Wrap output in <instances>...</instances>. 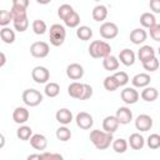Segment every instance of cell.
I'll list each match as a JSON object with an SVG mask.
<instances>
[{"label":"cell","instance_id":"24","mask_svg":"<svg viewBox=\"0 0 160 160\" xmlns=\"http://www.w3.org/2000/svg\"><path fill=\"white\" fill-rule=\"evenodd\" d=\"M140 96H141V99H142L144 101H146V102H152V101H155V100L158 99L159 91H158L155 88L146 86V88H144V90L141 91Z\"/></svg>","mask_w":160,"mask_h":160},{"label":"cell","instance_id":"16","mask_svg":"<svg viewBox=\"0 0 160 160\" xmlns=\"http://www.w3.org/2000/svg\"><path fill=\"white\" fill-rule=\"evenodd\" d=\"M119 125L120 124H119L118 119L115 118V115H109V116L104 118V120H102V130L109 134H114L118 130Z\"/></svg>","mask_w":160,"mask_h":160},{"label":"cell","instance_id":"50","mask_svg":"<svg viewBox=\"0 0 160 160\" xmlns=\"http://www.w3.org/2000/svg\"><path fill=\"white\" fill-rule=\"evenodd\" d=\"M80 160H84V159H80Z\"/></svg>","mask_w":160,"mask_h":160},{"label":"cell","instance_id":"18","mask_svg":"<svg viewBox=\"0 0 160 160\" xmlns=\"http://www.w3.org/2000/svg\"><path fill=\"white\" fill-rule=\"evenodd\" d=\"M146 39H148V32L142 28H136L130 32V41L135 45H140L145 42Z\"/></svg>","mask_w":160,"mask_h":160},{"label":"cell","instance_id":"39","mask_svg":"<svg viewBox=\"0 0 160 160\" xmlns=\"http://www.w3.org/2000/svg\"><path fill=\"white\" fill-rule=\"evenodd\" d=\"M146 144L152 150L159 149L160 148V135L159 134H150L148 140H146Z\"/></svg>","mask_w":160,"mask_h":160},{"label":"cell","instance_id":"17","mask_svg":"<svg viewBox=\"0 0 160 160\" xmlns=\"http://www.w3.org/2000/svg\"><path fill=\"white\" fill-rule=\"evenodd\" d=\"M138 58L141 61V64H144V62L154 59L155 58V50H154V48L150 46V45H142L139 49V51H138Z\"/></svg>","mask_w":160,"mask_h":160},{"label":"cell","instance_id":"2","mask_svg":"<svg viewBox=\"0 0 160 160\" xmlns=\"http://www.w3.org/2000/svg\"><path fill=\"white\" fill-rule=\"evenodd\" d=\"M89 139H90L91 144L96 149H99V150L108 149L112 144V141H114L112 134H109V132H105L104 130H98V129L96 130H92L90 132Z\"/></svg>","mask_w":160,"mask_h":160},{"label":"cell","instance_id":"3","mask_svg":"<svg viewBox=\"0 0 160 160\" xmlns=\"http://www.w3.org/2000/svg\"><path fill=\"white\" fill-rule=\"evenodd\" d=\"M89 54L94 59H105L111 55V46L102 40H94L89 45Z\"/></svg>","mask_w":160,"mask_h":160},{"label":"cell","instance_id":"43","mask_svg":"<svg viewBox=\"0 0 160 160\" xmlns=\"http://www.w3.org/2000/svg\"><path fill=\"white\" fill-rule=\"evenodd\" d=\"M42 160H64L62 155L61 154H58V152H42Z\"/></svg>","mask_w":160,"mask_h":160},{"label":"cell","instance_id":"13","mask_svg":"<svg viewBox=\"0 0 160 160\" xmlns=\"http://www.w3.org/2000/svg\"><path fill=\"white\" fill-rule=\"evenodd\" d=\"M66 75L71 80H80L84 76V68L78 62L69 64L66 66Z\"/></svg>","mask_w":160,"mask_h":160},{"label":"cell","instance_id":"36","mask_svg":"<svg viewBox=\"0 0 160 160\" xmlns=\"http://www.w3.org/2000/svg\"><path fill=\"white\" fill-rule=\"evenodd\" d=\"M55 135H56L58 140H60V141H62V142L69 141V140L71 139V131H70V129H68V128L64 126V125L60 126V128L56 130Z\"/></svg>","mask_w":160,"mask_h":160},{"label":"cell","instance_id":"47","mask_svg":"<svg viewBox=\"0 0 160 160\" xmlns=\"http://www.w3.org/2000/svg\"><path fill=\"white\" fill-rule=\"evenodd\" d=\"M0 56H1V62H0V66H4L5 65V61H6V58H5V54L1 51L0 52Z\"/></svg>","mask_w":160,"mask_h":160},{"label":"cell","instance_id":"6","mask_svg":"<svg viewBox=\"0 0 160 160\" xmlns=\"http://www.w3.org/2000/svg\"><path fill=\"white\" fill-rule=\"evenodd\" d=\"M49 51H50L49 44L45 42V41H35L30 46V54L34 58H38V59L46 58L49 55Z\"/></svg>","mask_w":160,"mask_h":160},{"label":"cell","instance_id":"46","mask_svg":"<svg viewBox=\"0 0 160 160\" xmlns=\"http://www.w3.org/2000/svg\"><path fill=\"white\" fill-rule=\"evenodd\" d=\"M26 160H42V155L41 154H31L26 158Z\"/></svg>","mask_w":160,"mask_h":160},{"label":"cell","instance_id":"30","mask_svg":"<svg viewBox=\"0 0 160 160\" xmlns=\"http://www.w3.org/2000/svg\"><path fill=\"white\" fill-rule=\"evenodd\" d=\"M0 38L5 44H12L15 41V32L10 28H2L0 30Z\"/></svg>","mask_w":160,"mask_h":160},{"label":"cell","instance_id":"35","mask_svg":"<svg viewBox=\"0 0 160 160\" xmlns=\"http://www.w3.org/2000/svg\"><path fill=\"white\" fill-rule=\"evenodd\" d=\"M31 28H32V31H34L36 35H42V34H45L46 30H48L46 22H45L44 20H40V19L34 20Z\"/></svg>","mask_w":160,"mask_h":160},{"label":"cell","instance_id":"14","mask_svg":"<svg viewBox=\"0 0 160 160\" xmlns=\"http://www.w3.org/2000/svg\"><path fill=\"white\" fill-rule=\"evenodd\" d=\"M115 118L118 119L119 124L126 125L132 120V111L128 106H120L115 112Z\"/></svg>","mask_w":160,"mask_h":160},{"label":"cell","instance_id":"7","mask_svg":"<svg viewBox=\"0 0 160 160\" xmlns=\"http://www.w3.org/2000/svg\"><path fill=\"white\" fill-rule=\"evenodd\" d=\"M99 32L100 35L106 39V40H110V39H114L118 36L119 34V28L115 22H111V21H106L104 24H101L100 29H99Z\"/></svg>","mask_w":160,"mask_h":160},{"label":"cell","instance_id":"37","mask_svg":"<svg viewBox=\"0 0 160 160\" xmlns=\"http://www.w3.org/2000/svg\"><path fill=\"white\" fill-rule=\"evenodd\" d=\"M119 82L116 81V79L114 78V75H110V76H106L104 79V88L108 90V91H115L118 88H119Z\"/></svg>","mask_w":160,"mask_h":160},{"label":"cell","instance_id":"8","mask_svg":"<svg viewBox=\"0 0 160 160\" xmlns=\"http://www.w3.org/2000/svg\"><path fill=\"white\" fill-rule=\"evenodd\" d=\"M31 78L38 84H48L50 79V71L45 66H35L31 71Z\"/></svg>","mask_w":160,"mask_h":160},{"label":"cell","instance_id":"32","mask_svg":"<svg viewBox=\"0 0 160 160\" xmlns=\"http://www.w3.org/2000/svg\"><path fill=\"white\" fill-rule=\"evenodd\" d=\"M44 92L46 96L49 98H55L59 95L60 92V85L58 82H48L45 85V89H44Z\"/></svg>","mask_w":160,"mask_h":160},{"label":"cell","instance_id":"25","mask_svg":"<svg viewBox=\"0 0 160 160\" xmlns=\"http://www.w3.org/2000/svg\"><path fill=\"white\" fill-rule=\"evenodd\" d=\"M91 16L95 21H104L108 16V8L102 4L96 5L91 11Z\"/></svg>","mask_w":160,"mask_h":160},{"label":"cell","instance_id":"10","mask_svg":"<svg viewBox=\"0 0 160 160\" xmlns=\"http://www.w3.org/2000/svg\"><path fill=\"white\" fill-rule=\"evenodd\" d=\"M121 100L128 104V105H132L135 102H138L139 98H140V94L138 92V90H135V88H125L121 90Z\"/></svg>","mask_w":160,"mask_h":160},{"label":"cell","instance_id":"19","mask_svg":"<svg viewBox=\"0 0 160 160\" xmlns=\"http://www.w3.org/2000/svg\"><path fill=\"white\" fill-rule=\"evenodd\" d=\"M151 81V78L146 72H139L131 79V84L134 88H146Z\"/></svg>","mask_w":160,"mask_h":160},{"label":"cell","instance_id":"42","mask_svg":"<svg viewBox=\"0 0 160 160\" xmlns=\"http://www.w3.org/2000/svg\"><path fill=\"white\" fill-rule=\"evenodd\" d=\"M114 78L116 79V81L119 82L120 86H125L129 82V75L125 71H116L114 74Z\"/></svg>","mask_w":160,"mask_h":160},{"label":"cell","instance_id":"41","mask_svg":"<svg viewBox=\"0 0 160 160\" xmlns=\"http://www.w3.org/2000/svg\"><path fill=\"white\" fill-rule=\"evenodd\" d=\"M159 66H160V62H159V60L156 58H154V59H151V60H149V61H146V62L142 64V68L146 71H149V72L156 71L159 69Z\"/></svg>","mask_w":160,"mask_h":160},{"label":"cell","instance_id":"28","mask_svg":"<svg viewBox=\"0 0 160 160\" xmlns=\"http://www.w3.org/2000/svg\"><path fill=\"white\" fill-rule=\"evenodd\" d=\"M12 24H14V29L19 32H24L28 26H29V19H28V15L26 16H20V18H14L12 20Z\"/></svg>","mask_w":160,"mask_h":160},{"label":"cell","instance_id":"33","mask_svg":"<svg viewBox=\"0 0 160 160\" xmlns=\"http://www.w3.org/2000/svg\"><path fill=\"white\" fill-rule=\"evenodd\" d=\"M16 136L22 140V141H26L29 139H31L32 136V130L30 126H26V125H21L18 130H16Z\"/></svg>","mask_w":160,"mask_h":160},{"label":"cell","instance_id":"44","mask_svg":"<svg viewBox=\"0 0 160 160\" xmlns=\"http://www.w3.org/2000/svg\"><path fill=\"white\" fill-rule=\"evenodd\" d=\"M149 30H150V36H151V39L155 40V41H160V24L154 25V26L150 28Z\"/></svg>","mask_w":160,"mask_h":160},{"label":"cell","instance_id":"29","mask_svg":"<svg viewBox=\"0 0 160 160\" xmlns=\"http://www.w3.org/2000/svg\"><path fill=\"white\" fill-rule=\"evenodd\" d=\"M76 36L82 40V41H86V40H90L92 38V30L90 26H86V25H82V26H79L76 29Z\"/></svg>","mask_w":160,"mask_h":160},{"label":"cell","instance_id":"31","mask_svg":"<svg viewBox=\"0 0 160 160\" xmlns=\"http://www.w3.org/2000/svg\"><path fill=\"white\" fill-rule=\"evenodd\" d=\"M111 145H112V149H114L115 152H118V154H124V152L128 150L129 142H128L125 139L119 138V139H115Z\"/></svg>","mask_w":160,"mask_h":160},{"label":"cell","instance_id":"15","mask_svg":"<svg viewBox=\"0 0 160 160\" xmlns=\"http://www.w3.org/2000/svg\"><path fill=\"white\" fill-rule=\"evenodd\" d=\"M29 116H30V112L24 106H18L12 111V120L16 124H25L29 120Z\"/></svg>","mask_w":160,"mask_h":160},{"label":"cell","instance_id":"40","mask_svg":"<svg viewBox=\"0 0 160 160\" xmlns=\"http://www.w3.org/2000/svg\"><path fill=\"white\" fill-rule=\"evenodd\" d=\"M64 22H65V25L68 28H78L79 24H80V16H79V14L76 11H74Z\"/></svg>","mask_w":160,"mask_h":160},{"label":"cell","instance_id":"26","mask_svg":"<svg viewBox=\"0 0 160 160\" xmlns=\"http://www.w3.org/2000/svg\"><path fill=\"white\" fill-rule=\"evenodd\" d=\"M119 59L114 55H109L105 59H102V66L108 71H115L119 69Z\"/></svg>","mask_w":160,"mask_h":160},{"label":"cell","instance_id":"4","mask_svg":"<svg viewBox=\"0 0 160 160\" xmlns=\"http://www.w3.org/2000/svg\"><path fill=\"white\" fill-rule=\"evenodd\" d=\"M66 38V30L62 25L60 24H52L49 30V39L50 44L54 46H60L64 44Z\"/></svg>","mask_w":160,"mask_h":160},{"label":"cell","instance_id":"12","mask_svg":"<svg viewBox=\"0 0 160 160\" xmlns=\"http://www.w3.org/2000/svg\"><path fill=\"white\" fill-rule=\"evenodd\" d=\"M135 128L139 131H148L152 128V119L148 114H140L135 119Z\"/></svg>","mask_w":160,"mask_h":160},{"label":"cell","instance_id":"49","mask_svg":"<svg viewBox=\"0 0 160 160\" xmlns=\"http://www.w3.org/2000/svg\"><path fill=\"white\" fill-rule=\"evenodd\" d=\"M158 54L160 55V46H159V49H158Z\"/></svg>","mask_w":160,"mask_h":160},{"label":"cell","instance_id":"23","mask_svg":"<svg viewBox=\"0 0 160 160\" xmlns=\"http://www.w3.org/2000/svg\"><path fill=\"white\" fill-rule=\"evenodd\" d=\"M129 145L132 150H141L145 145V139L142 135H140L139 132H134L129 136Z\"/></svg>","mask_w":160,"mask_h":160},{"label":"cell","instance_id":"11","mask_svg":"<svg viewBox=\"0 0 160 160\" xmlns=\"http://www.w3.org/2000/svg\"><path fill=\"white\" fill-rule=\"evenodd\" d=\"M29 6L28 0H14L11 5V14L14 18H20V16H26V9Z\"/></svg>","mask_w":160,"mask_h":160},{"label":"cell","instance_id":"27","mask_svg":"<svg viewBox=\"0 0 160 160\" xmlns=\"http://www.w3.org/2000/svg\"><path fill=\"white\" fill-rule=\"evenodd\" d=\"M140 24L142 28L150 29L154 25H156V19H155L154 14H151V12H142L140 15Z\"/></svg>","mask_w":160,"mask_h":160},{"label":"cell","instance_id":"48","mask_svg":"<svg viewBox=\"0 0 160 160\" xmlns=\"http://www.w3.org/2000/svg\"><path fill=\"white\" fill-rule=\"evenodd\" d=\"M1 144H0V148H4V144H5V138H4V135L1 134Z\"/></svg>","mask_w":160,"mask_h":160},{"label":"cell","instance_id":"38","mask_svg":"<svg viewBox=\"0 0 160 160\" xmlns=\"http://www.w3.org/2000/svg\"><path fill=\"white\" fill-rule=\"evenodd\" d=\"M12 20H14V16H12L11 11H9V10H0V25L2 28H6L10 24V21H12Z\"/></svg>","mask_w":160,"mask_h":160},{"label":"cell","instance_id":"21","mask_svg":"<svg viewBox=\"0 0 160 160\" xmlns=\"http://www.w3.org/2000/svg\"><path fill=\"white\" fill-rule=\"evenodd\" d=\"M119 60L125 66H131L135 62V52L130 49H122L119 52Z\"/></svg>","mask_w":160,"mask_h":160},{"label":"cell","instance_id":"34","mask_svg":"<svg viewBox=\"0 0 160 160\" xmlns=\"http://www.w3.org/2000/svg\"><path fill=\"white\" fill-rule=\"evenodd\" d=\"M74 11H75V10L72 9L71 5H69V4H62V5H60L59 9H58V15H59V18H60L61 20L65 21Z\"/></svg>","mask_w":160,"mask_h":160},{"label":"cell","instance_id":"45","mask_svg":"<svg viewBox=\"0 0 160 160\" xmlns=\"http://www.w3.org/2000/svg\"><path fill=\"white\" fill-rule=\"evenodd\" d=\"M149 8L151 9L152 12H155V14H160V0H150V2H149Z\"/></svg>","mask_w":160,"mask_h":160},{"label":"cell","instance_id":"22","mask_svg":"<svg viewBox=\"0 0 160 160\" xmlns=\"http://www.w3.org/2000/svg\"><path fill=\"white\" fill-rule=\"evenodd\" d=\"M30 145L35 150H45L48 146V139L42 134H34L30 139Z\"/></svg>","mask_w":160,"mask_h":160},{"label":"cell","instance_id":"20","mask_svg":"<svg viewBox=\"0 0 160 160\" xmlns=\"http://www.w3.org/2000/svg\"><path fill=\"white\" fill-rule=\"evenodd\" d=\"M55 119L58 122H60L61 125H68L72 121V112L66 109V108H62V109H59L55 114Z\"/></svg>","mask_w":160,"mask_h":160},{"label":"cell","instance_id":"9","mask_svg":"<svg viewBox=\"0 0 160 160\" xmlns=\"http://www.w3.org/2000/svg\"><path fill=\"white\" fill-rule=\"evenodd\" d=\"M75 121H76V125H78L80 129H82V130H89V129L94 125V119H92V116H91L89 112H86V111H80V112L76 115Z\"/></svg>","mask_w":160,"mask_h":160},{"label":"cell","instance_id":"1","mask_svg":"<svg viewBox=\"0 0 160 160\" xmlns=\"http://www.w3.org/2000/svg\"><path fill=\"white\" fill-rule=\"evenodd\" d=\"M68 94L78 100H88L92 96V88L89 84H81L74 81L68 86Z\"/></svg>","mask_w":160,"mask_h":160},{"label":"cell","instance_id":"5","mask_svg":"<svg viewBox=\"0 0 160 160\" xmlns=\"http://www.w3.org/2000/svg\"><path fill=\"white\" fill-rule=\"evenodd\" d=\"M22 101L28 106H38L42 101V94L36 89H26L22 92Z\"/></svg>","mask_w":160,"mask_h":160}]
</instances>
